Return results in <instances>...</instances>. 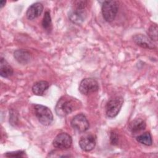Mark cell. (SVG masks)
Wrapping results in <instances>:
<instances>
[{
    "mask_svg": "<svg viewBox=\"0 0 158 158\" xmlns=\"http://www.w3.org/2000/svg\"><path fill=\"white\" fill-rule=\"evenodd\" d=\"M86 12L85 8L74 7V9L69 13V20L77 25L81 24L86 19Z\"/></svg>",
    "mask_w": 158,
    "mask_h": 158,
    "instance_id": "obj_8",
    "label": "cell"
},
{
    "mask_svg": "<svg viewBox=\"0 0 158 158\" xmlns=\"http://www.w3.org/2000/svg\"><path fill=\"white\" fill-rule=\"evenodd\" d=\"M96 137L92 134H87L81 137L79 141L80 148L84 151H91L96 146Z\"/></svg>",
    "mask_w": 158,
    "mask_h": 158,
    "instance_id": "obj_9",
    "label": "cell"
},
{
    "mask_svg": "<svg viewBox=\"0 0 158 158\" xmlns=\"http://www.w3.org/2000/svg\"><path fill=\"white\" fill-rule=\"evenodd\" d=\"M78 89L82 94L88 95L90 93L98 91L99 89V84L94 78H84L81 81Z\"/></svg>",
    "mask_w": 158,
    "mask_h": 158,
    "instance_id": "obj_5",
    "label": "cell"
},
{
    "mask_svg": "<svg viewBox=\"0 0 158 158\" xmlns=\"http://www.w3.org/2000/svg\"><path fill=\"white\" fill-rule=\"evenodd\" d=\"M72 144V138L71 136L67 133H61L58 134L52 141L54 147L61 150L70 148Z\"/></svg>",
    "mask_w": 158,
    "mask_h": 158,
    "instance_id": "obj_7",
    "label": "cell"
},
{
    "mask_svg": "<svg viewBox=\"0 0 158 158\" xmlns=\"http://www.w3.org/2000/svg\"><path fill=\"white\" fill-rule=\"evenodd\" d=\"M110 140L112 144H114V145L117 144L118 141V137L117 134L115 132H111L110 135Z\"/></svg>",
    "mask_w": 158,
    "mask_h": 158,
    "instance_id": "obj_20",
    "label": "cell"
},
{
    "mask_svg": "<svg viewBox=\"0 0 158 158\" xmlns=\"http://www.w3.org/2000/svg\"><path fill=\"white\" fill-rule=\"evenodd\" d=\"M134 42L139 46L147 48V49H154L156 46L154 42L147 36L143 34H137L133 36Z\"/></svg>",
    "mask_w": 158,
    "mask_h": 158,
    "instance_id": "obj_10",
    "label": "cell"
},
{
    "mask_svg": "<svg viewBox=\"0 0 158 158\" xmlns=\"http://www.w3.org/2000/svg\"><path fill=\"white\" fill-rule=\"evenodd\" d=\"M51 17L50 15V12L49 11H46L43 19L42 21V25L44 29L46 30H49L51 28Z\"/></svg>",
    "mask_w": 158,
    "mask_h": 158,
    "instance_id": "obj_17",
    "label": "cell"
},
{
    "mask_svg": "<svg viewBox=\"0 0 158 158\" xmlns=\"http://www.w3.org/2000/svg\"><path fill=\"white\" fill-rule=\"evenodd\" d=\"M14 57L18 62L22 64L28 63L31 58L30 52L22 49L16 50L14 53Z\"/></svg>",
    "mask_w": 158,
    "mask_h": 158,
    "instance_id": "obj_12",
    "label": "cell"
},
{
    "mask_svg": "<svg viewBox=\"0 0 158 158\" xmlns=\"http://www.w3.org/2000/svg\"><path fill=\"white\" fill-rule=\"evenodd\" d=\"M14 72L12 67L4 59H1L0 62V75L2 77L8 78L12 75Z\"/></svg>",
    "mask_w": 158,
    "mask_h": 158,
    "instance_id": "obj_15",
    "label": "cell"
},
{
    "mask_svg": "<svg viewBox=\"0 0 158 158\" xmlns=\"http://www.w3.org/2000/svg\"><path fill=\"white\" fill-rule=\"evenodd\" d=\"M146 122L141 118H136L129 124L128 129L132 133H136L145 129Z\"/></svg>",
    "mask_w": 158,
    "mask_h": 158,
    "instance_id": "obj_13",
    "label": "cell"
},
{
    "mask_svg": "<svg viewBox=\"0 0 158 158\" xmlns=\"http://www.w3.org/2000/svg\"><path fill=\"white\" fill-rule=\"evenodd\" d=\"M49 84L46 81H39L34 83L32 86L33 93L37 96H42L48 89Z\"/></svg>",
    "mask_w": 158,
    "mask_h": 158,
    "instance_id": "obj_14",
    "label": "cell"
},
{
    "mask_svg": "<svg viewBox=\"0 0 158 158\" xmlns=\"http://www.w3.org/2000/svg\"><path fill=\"white\" fill-rule=\"evenodd\" d=\"M70 124L72 127L79 133L86 131L89 127L86 116L83 114H79L74 116L71 120Z\"/></svg>",
    "mask_w": 158,
    "mask_h": 158,
    "instance_id": "obj_6",
    "label": "cell"
},
{
    "mask_svg": "<svg viewBox=\"0 0 158 158\" xmlns=\"http://www.w3.org/2000/svg\"><path fill=\"white\" fill-rule=\"evenodd\" d=\"M25 154V152L23 151H16L12 152H8L6 153V157H23Z\"/></svg>",
    "mask_w": 158,
    "mask_h": 158,
    "instance_id": "obj_19",
    "label": "cell"
},
{
    "mask_svg": "<svg viewBox=\"0 0 158 158\" xmlns=\"http://www.w3.org/2000/svg\"><path fill=\"white\" fill-rule=\"evenodd\" d=\"M34 110L36 118L42 125L48 126L52 123L53 115L51 110L48 107L41 104H35Z\"/></svg>",
    "mask_w": 158,
    "mask_h": 158,
    "instance_id": "obj_3",
    "label": "cell"
},
{
    "mask_svg": "<svg viewBox=\"0 0 158 158\" xmlns=\"http://www.w3.org/2000/svg\"><path fill=\"white\" fill-rule=\"evenodd\" d=\"M80 105V102L76 98L65 95L59 99L56 104L55 110L58 116L65 117L78 109Z\"/></svg>",
    "mask_w": 158,
    "mask_h": 158,
    "instance_id": "obj_1",
    "label": "cell"
},
{
    "mask_svg": "<svg viewBox=\"0 0 158 158\" xmlns=\"http://www.w3.org/2000/svg\"><path fill=\"white\" fill-rule=\"evenodd\" d=\"M102 14L106 22L114 20L118 10V2L117 1H104L102 4Z\"/></svg>",
    "mask_w": 158,
    "mask_h": 158,
    "instance_id": "obj_2",
    "label": "cell"
},
{
    "mask_svg": "<svg viewBox=\"0 0 158 158\" xmlns=\"http://www.w3.org/2000/svg\"><path fill=\"white\" fill-rule=\"evenodd\" d=\"M148 35L152 41L157 40V26L156 24H152L150 26L148 30Z\"/></svg>",
    "mask_w": 158,
    "mask_h": 158,
    "instance_id": "obj_18",
    "label": "cell"
},
{
    "mask_svg": "<svg viewBox=\"0 0 158 158\" xmlns=\"http://www.w3.org/2000/svg\"><path fill=\"white\" fill-rule=\"evenodd\" d=\"M136 141L144 145L151 146L152 143V137L149 132H145L136 137Z\"/></svg>",
    "mask_w": 158,
    "mask_h": 158,
    "instance_id": "obj_16",
    "label": "cell"
},
{
    "mask_svg": "<svg viewBox=\"0 0 158 158\" xmlns=\"http://www.w3.org/2000/svg\"><path fill=\"white\" fill-rule=\"evenodd\" d=\"M123 104L122 97L117 96L110 99L106 105V114L109 118H114L117 115Z\"/></svg>",
    "mask_w": 158,
    "mask_h": 158,
    "instance_id": "obj_4",
    "label": "cell"
},
{
    "mask_svg": "<svg viewBox=\"0 0 158 158\" xmlns=\"http://www.w3.org/2000/svg\"><path fill=\"white\" fill-rule=\"evenodd\" d=\"M43 10V6L41 2H37L31 4L27 9L26 15L28 19L33 20L38 17Z\"/></svg>",
    "mask_w": 158,
    "mask_h": 158,
    "instance_id": "obj_11",
    "label": "cell"
},
{
    "mask_svg": "<svg viewBox=\"0 0 158 158\" xmlns=\"http://www.w3.org/2000/svg\"><path fill=\"white\" fill-rule=\"evenodd\" d=\"M5 4H6V1H1V2H0V7H1V8H2L3 6H4Z\"/></svg>",
    "mask_w": 158,
    "mask_h": 158,
    "instance_id": "obj_21",
    "label": "cell"
}]
</instances>
